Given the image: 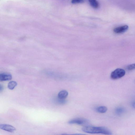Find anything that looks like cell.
Wrapping results in <instances>:
<instances>
[{
  "mask_svg": "<svg viewBox=\"0 0 135 135\" xmlns=\"http://www.w3.org/2000/svg\"><path fill=\"white\" fill-rule=\"evenodd\" d=\"M82 129L84 132L90 133H101L107 135L112 134V132L108 129L104 127L86 126L83 127Z\"/></svg>",
  "mask_w": 135,
  "mask_h": 135,
  "instance_id": "1",
  "label": "cell"
},
{
  "mask_svg": "<svg viewBox=\"0 0 135 135\" xmlns=\"http://www.w3.org/2000/svg\"><path fill=\"white\" fill-rule=\"evenodd\" d=\"M125 74V71L124 69L117 68L111 73L110 77L113 79H117L123 77Z\"/></svg>",
  "mask_w": 135,
  "mask_h": 135,
  "instance_id": "2",
  "label": "cell"
},
{
  "mask_svg": "<svg viewBox=\"0 0 135 135\" xmlns=\"http://www.w3.org/2000/svg\"><path fill=\"white\" fill-rule=\"evenodd\" d=\"M88 120L83 118H77L71 120L68 122L70 124H76L78 125H83L87 123Z\"/></svg>",
  "mask_w": 135,
  "mask_h": 135,
  "instance_id": "3",
  "label": "cell"
},
{
  "mask_svg": "<svg viewBox=\"0 0 135 135\" xmlns=\"http://www.w3.org/2000/svg\"><path fill=\"white\" fill-rule=\"evenodd\" d=\"M0 129L10 132H13L16 130L13 126L6 124H0Z\"/></svg>",
  "mask_w": 135,
  "mask_h": 135,
  "instance_id": "4",
  "label": "cell"
},
{
  "mask_svg": "<svg viewBox=\"0 0 135 135\" xmlns=\"http://www.w3.org/2000/svg\"><path fill=\"white\" fill-rule=\"evenodd\" d=\"M128 28V25H126L115 28L113 31L116 33H121L127 31Z\"/></svg>",
  "mask_w": 135,
  "mask_h": 135,
  "instance_id": "5",
  "label": "cell"
},
{
  "mask_svg": "<svg viewBox=\"0 0 135 135\" xmlns=\"http://www.w3.org/2000/svg\"><path fill=\"white\" fill-rule=\"evenodd\" d=\"M12 76L10 74L6 73H0V81H4L11 80Z\"/></svg>",
  "mask_w": 135,
  "mask_h": 135,
  "instance_id": "6",
  "label": "cell"
},
{
  "mask_svg": "<svg viewBox=\"0 0 135 135\" xmlns=\"http://www.w3.org/2000/svg\"><path fill=\"white\" fill-rule=\"evenodd\" d=\"M68 95V92L65 90L60 91L58 94V97L61 99H65Z\"/></svg>",
  "mask_w": 135,
  "mask_h": 135,
  "instance_id": "7",
  "label": "cell"
},
{
  "mask_svg": "<svg viewBox=\"0 0 135 135\" xmlns=\"http://www.w3.org/2000/svg\"><path fill=\"white\" fill-rule=\"evenodd\" d=\"M125 111V109L122 107H118L115 110V112L117 115H122Z\"/></svg>",
  "mask_w": 135,
  "mask_h": 135,
  "instance_id": "8",
  "label": "cell"
},
{
  "mask_svg": "<svg viewBox=\"0 0 135 135\" xmlns=\"http://www.w3.org/2000/svg\"><path fill=\"white\" fill-rule=\"evenodd\" d=\"M107 110V107L105 106H99L96 108V111L100 113H104Z\"/></svg>",
  "mask_w": 135,
  "mask_h": 135,
  "instance_id": "9",
  "label": "cell"
},
{
  "mask_svg": "<svg viewBox=\"0 0 135 135\" xmlns=\"http://www.w3.org/2000/svg\"><path fill=\"white\" fill-rule=\"evenodd\" d=\"M91 6L95 8H98L99 6V3L97 0H88Z\"/></svg>",
  "mask_w": 135,
  "mask_h": 135,
  "instance_id": "10",
  "label": "cell"
},
{
  "mask_svg": "<svg viewBox=\"0 0 135 135\" xmlns=\"http://www.w3.org/2000/svg\"><path fill=\"white\" fill-rule=\"evenodd\" d=\"M17 83L15 81H11L8 84L7 87L10 90L13 89L17 85Z\"/></svg>",
  "mask_w": 135,
  "mask_h": 135,
  "instance_id": "11",
  "label": "cell"
},
{
  "mask_svg": "<svg viewBox=\"0 0 135 135\" xmlns=\"http://www.w3.org/2000/svg\"><path fill=\"white\" fill-rule=\"evenodd\" d=\"M55 102L56 103L60 104H64L66 103V101L65 99H61L58 98L55 100Z\"/></svg>",
  "mask_w": 135,
  "mask_h": 135,
  "instance_id": "12",
  "label": "cell"
},
{
  "mask_svg": "<svg viewBox=\"0 0 135 135\" xmlns=\"http://www.w3.org/2000/svg\"><path fill=\"white\" fill-rule=\"evenodd\" d=\"M135 64H130L128 65L127 67V69L129 70H131L134 69Z\"/></svg>",
  "mask_w": 135,
  "mask_h": 135,
  "instance_id": "13",
  "label": "cell"
},
{
  "mask_svg": "<svg viewBox=\"0 0 135 135\" xmlns=\"http://www.w3.org/2000/svg\"><path fill=\"white\" fill-rule=\"evenodd\" d=\"M84 0H71V2L73 4H77L83 2Z\"/></svg>",
  "mask_w": 135,
  "mask_h": 135,
  "instance_id": "14",
  "label": "cell"
},
{
  "mask_svg": "<svg viewBox=\"0 0 135 135\" xmlns=\"http://www.w3.org/2000/svg\"><path fill=\"white\" fill-rule=\"evenodd\" d=\"M3 89V86L2 85L0 84V92L2 91Z\"/></svg>",
  "mask_w": 135,
  "mask_h": 135,
  "instance_id": "15",
  "label": "cell"
},
{
  "mask_svg": "<svg viewBox=\"0 0 135 135\" xmlns=\"http://www.w3.org/2000/svg\"><path fill=\"white\" fill-rule=\"evenodd\" d=\"M134 103H135L134 102L132 103V106L134 108V107H135V104Z\"/></svg>",
  "mask_w": 135,
  "mask_h": 135,
  "instance_id": "16",
  "label": "cell"
}]
</instances>
